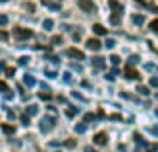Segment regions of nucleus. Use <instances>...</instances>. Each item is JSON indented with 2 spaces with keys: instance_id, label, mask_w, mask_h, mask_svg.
<instances>
[{
  "instance_id": "obj_1",
  "label": "nucleus",
  "mask_w": 158,
  "mask_h": 152,
  "mask_svg": "<svg viewBox=\"0 0 158 152\" xmlns=\"http://www.w3.org/2000/svg\"><path fill=\"white\" fill-rule=\"evenodd\" d=\"M14 38H18V40H28V38H32L34 36V32L30 30V28H22V26H18V28H14Z\"/></svg>"
},
{
  "instance_id": "obj_2",
  "label": "nucleus",
  "mask_w": 158,
  "mask_h": 152,
  "mask_svg": "<svg viewBox=\"0 0 158 152\" xmlns=\"http://www.w3.org/2000/svg\"><path fill=\"white\" fill-rule=\"evenodd\" d=\"M78 6L84 12H88V14H94V12H96V4H94L92 0H78Z\"/></svg>"
},
{
  "instance_id": "obj_3",
  "label": "nucleus",
  "mask_w": 158,
  "mask_h": 152,
  "mask_svg": "<svg viewBox=\"0 0 158 152\" xmlns=\"http://www.w3.org/2000/svg\"><path fill=\"white\" fill-rule=\"evenodd\" d=\"M108 6L112 8V14H124V6L118 2V0H108Z\"/></svg>"
},
{
  "instance_id": "obj_4",
  "label": "nucleus",
  "mask_w": 158,
  "mask_h": 152,
  "mask_svg": "<svg viewBox=\"0 0 158 152\" xmlns=\"http://www.w3.org/2000/svg\"><path fill=\"white\" fill-rule=\"evenodd\" d=\"M52 126H54V118H50V116H44L42 120H40V130H42V132H48Z\"/></svg>"
},
{
  "instance_id": "obj_5",
  "label": "nucleus",
  "mask_w": 158,
  "mask_h": 152,
  "mask_svg": "<svg viewBox=\"0 0 158 152\" xmlns=\"http://www.w3.org/2000/svg\"><path fill=\"white\" fill-rule=\"evenodd\" d=\"M100 46H102V42L98 38H88V40H86V48H88V50H92V52L100 50Z\"/></svg>"
},
{
  "instance_id": "obj_6",
  "label": "nucleus",
  "mask_w": 158,
  "mask_h": 152,
  "mask_svg": "<svg viewBox=\"0 0 158 152\" xmlns=\"http://www.w3.org/2000/svg\"><path fill=\"white\" fill-rule=\"evenodd\" d=\"M66 54L70 56V58H76V60H84V52L78 50V48H68L66 50Z\"/></svg>"
},
{
  "instance_id": "obj_7",
  "label": "nucleus",
  "mask_w": 158,
  "mask_h": 152,
  "mask_svg": "<svg viewBox=\"0 0 158 152\" xmlns=\"http://www.w3.org/2000/svg\"><path fill=\"white\" fill-rule=\"evenodd\" d=\"M124 76L130 78V80H136V78H140V74H138V72H136L132 66H126V68H124Z\"/></svg>"
},
{
  "instance_id": "obj_8",
  "label": "nucleus",
  "mask_w": 158,
  "mask_h": 152,
  "mask_svg": "<svg viewBox=\"0 0 158 152\" xmlns=\"http://www.w3.org/2000/svg\"><path fill=\"white\" fill-rule=\"evenodd\" d=\"M92 66L96 68V70H102V68L106 66V62H104V58H100V56H94L92 58Z\"/></svg>"
},
{
  "instance_id": "obj_9",
  "label": "nucleus",
  "mask_w": 158,
  "mask_h": 152,
  "mask_svg": "<svg viewBox=\"0 0 158 152\" xmlns=\"http://www.w3.org/2000/svg\"><path fill=\"white\" fill-rule=\"evenodd\" d=\"M92 30H94V34H98V36H104V34H108V30L104 26H102V24H94L92 26Z\"/></svg>"
},
{
  "instance_id": "obj_10",
  "label": "nucleus",
  "mask_w": 158,
  "mask_h": 152,
  "mask_svg": "<svg viewBox=\"0 0 158 152\" xmlns=\"http://www.w3.org/2000/svg\"><path fill=\"white\" fill-rule=\"evenodd\" d=\"M106 138H108V136H106L104 132H98L96 136H94V142H96V144H100V146H102V144H106Z\"/></svg>"
},
{
  "instance_id": "obj_11",
  "label": "nucleus",
  "mask_w": 158,
  "mask_h": 152,
  "mask_svg": "<svg viewBox=\"0 0 158 152\" xmlns=\"http://www.w3.org/2000/svg\"><path fill=\"white\" fill-rule=\"evenodd\" d=\"M42 2L46 4L50 10H60V4H58V2H52V0H42Z\"/></svg>"
},
{
  "instance_id": "obj_12",
  "label": "nucleus",
  "mask_w": 158,
  "mask_h": 152,
  "mask_svg": "<svg viewBox=\"0 0 158 152\" xmlns=\"http://www.w3.org/2000/svg\"><path fill=\"white\" fill-rule=\"evenodd\" d=\"M24 84H26V86H34L36 84L34 76H32V74H24Z\"/></svg>"
},
{
  "instance_id": "obj_13",
  "label": "nucleus",
  "mask_w": 158,
  "mask_h": 152,
  "mask_svg": "<svg viewBox=\"0 0 158 152\" xmlns=\"http://www.w3.org/2000/svg\"><path fill=\"white\" fill-rule=\"evenodd\" d=\"M36 112H38V106H36V104H30V106L26 108V114H28V116H34Z\"/></svg>"
},
{
  "instance_id": "obj_14",
  "label": "nucleus",
  "mask_w": 158,
  "mask_h": 152,
  "mask_svg": "<svg viewBox=\"0 0 158 152\" xmlns=\"http://www.w3.org/2000/svg\"><path fill=\"white\" fill-rule=\"evenodd\" d=\"M42 26H44V30H52V28H54V20L46 18V20H44V22H42Z\"/></svg>"
},
{
  "instance_id": "obj_15",
  "label": "nucleus",
  "mask_w": 158,
  "mask_h": 152,
  "mask_svg": "<svg viewBox=\"0 0 158 152\" xmlns=\"http://www.w3.org/2000/svg\"><path fill=\"white\" fill-rule=\"evenodd\" d=\"M132 20H134V24H140V26L144 24V16L142 14H134V16H132Z\"/></svg>"
},
{
  "instance_id": "obj_16",
  "label": "nucleus",
  "mask_w": 158,
  "mask_h": 152,
  "mask_svg": "<svg viewBox=\"0 0 158 152\" xmlns=\"http://www.w3.org/2000/svg\"><path fill=\"white\" fill-rule=\"evenodd\" d=\"M2 130H4V132H6V134H14V126H12V124H2Z\"/></svg>"
},
{
  "instance_id": "obj_17",
  "label": "nucleus",
  "mask_w": 158,
  "mask_h": 152,
  "mask_svg": "<svg viewBox=\"0 0 158 152\" xmlns=\"http://www.w3.org/2000/svg\"><path fill=\"white\" fill-rule=\"evenodd\" d=\"M22 6H24V8H26V10H28V12H34V10H36V6H34V4H32V2H24V4H22Z\"/></svg>"
},
{
  "instance_id": "obj_18",
  "label": "nucleus",
  "mask_w": 158,
  "mask_h": 152,
  "mask_svg": "<svg viewBox=\"0 0 158 152\" xmlns=\"http://www.w3.org/2000/svg\"><path fill=\"white\" fill-rule=\"evenodd\" d=\"M104 46H106V48H114V46H116V40H114V38H108L106 42H104Z\"/></svg>"
},
{
  "instance_id": "obj_19",
  "label": "nucleus",
  "mask_w": 158,
  "mask_h": 152,
  "mask_svg": "<svg viewBox=\"0 0 158 152\" xmlns=\"http://www.w3.org/2000/svg\"><path fill=\"white\" fill-rule=\"evenodd\" d=\"M20 122H22L24 126H28V122H30V116H28V114H22V116H20Z\"/></svg>"
},
{
  "instance_id": "obj_20",
  "label": "nucleus",
  "mask_w": 158,
  "mask_h": 152,
  "mask_svg": "<svg viewBox=\"0 0 158 152\" xmlns=\"http://www.w3.org/2000/svg\"><path fill=\"white\" fill-rule=\"evenodd\" d=\"M62 80H64L66 84H70V82H72V74H70V72H64V76H62Z\"/></svg>"
},
{
  "instance_id": "obj_21",
  "label": "nucleus",
  "mask_w": 158,
  "mask_h": 152,
  "mask_svg": "<svg viewBox=\"0 0 158 152\" xmlns=\"http://www.w3.org/2000/svg\"><path fill=\"white\" fill-rule=\"evenodd\" d=\"M110 22L114 24V26H116V24H120V16H118V14H112V16H110Z\"/></svg>"
},
{
  "instance_id": "obj_22",
  "label": "nucleus",
  "mask_w": 158,
  "mask_h": 152,
  "mask_svg": "<svg viewBox=\"0 0 158 152\" xmlns=\"http://www.w3.org/2000/svg\"><path fill=\"white\" fill-rule=\"evenodd\" d=\"M28 62H30V58H28V56H22V58L18 60V64H20V66H26Z\"/></svg>"
},
{
  "instance_id": "obj_23",
  "label": "nucleus",
  "mask_w": 158,
  "mask_h": 152,
  "mask_svg": "<svg viewBox=\"0 0 158 152\" xmlns=\"http://www.w3.org/2000/svg\"><path fill=\"white\" fill-rule=\"evenodd\" d=\"M138 92L142 94V96H146V94H150V90H148L146 86H138Z\"/></svg>"
},
{
  "instance_id": "obj_24",
  "label": "nucleus",
  "mask_w": 158,
  "mask_h": 152,
  "mask_svg": "<svg viewBox=\"0 0 158 152\" xmlns=\"http://www.w3.org/2000/svg\"><path fill=\"white\" fill-rule=\"evenodd\" d=\"M8 24V16L6 14H0V26H6Z\"/></svg>"
},
{
  "instance_id": "obj_25",
  "label": "nucleus",
  "mask_w": 158,
  "mask_h": 152,
  "mask_svg": "<svg viewBox=\"0 0 158 152\" xmlns=\"http://www.w3.org/2000/svg\"><path fill=\"white\" fill-rule=\"evenodd\" d=\"M76 112H78V108H74V106H68V110H66V114H68V116H74Z\"/></svg>"
},
{
  "instance_id": "obj_26",
  "label": "nucleus",
  "mask_w": 158,
  "mask_h": 152,
  "mask_svg": "<svg viewBox=\"0 0 158 152\" xmlns=\"http://www.w3.org/2000/svg\"><path fill=\"white\" fill-rule=\"evenodd\" d=\"M110 62L114 64V66H118V64H120V58H118L116 54H112V56H110Z\"/></svg>"
},
{
  "instance_id": "obj_27",
  "label": "nucleus",
  "mask_w": 158,
  "mask_h": 152,
  "mask_svg": "<svg viewBox=\"0 0 158 152\" xmlns=\"http://www.w3.org/2000/svg\"><path fill=\"white\" fill-rule=\"evenodd\" d=\"M150 30L152 32H158V20H152V22H150Z\"/></svg>"
},
{
  "instance_id": "obj_28",
  "label": "nucleus",
  "mask_w": 158,
  "mask_h": 152,
  "mask_svg": "<svg viewBox=\"0 0 158 152\" xmlns=\"http://www.w3.org/2000/svg\"><path fill=\"white\" fill-rule=\"evenodd\" d=\"M72 38H74V40H80V38H82V30H76V32H72Z\"/></svg>"
},
{
  "instance_id": "obj_29",
  "label": "nucleus",
  "mask_w": 158,
  "mask_h": 152,
  "mask_svg": "<svg viewBox=\"0 0 158 152\" xmlns=\"http://www.w3.org/2000/svg\"><path fill=\"white\" fill-rule=\"evenodd\" d=\"M2 94H4V98H6V100H10V98H14V94L10 92V88H8L6 92H2Z\"/></svg>"
},
{
  "instance_id": "obj_30",
  "label": "nucleus",
  "mask_w": 158,
  "mask_h": 152,
  "mask_svg": "<svg viewBox=\"0 0 158 152\" xmlns=\"http://www.w3.org/2000/svg\"><path fill=\"white\" fill-rule=\"evenodd\" d=\"M150 86H156V88H158V76H152L150 78Z\"/></svg>"
},
{
  "instance_id": "obj_31",
  "label": "nucleus",
  "mask_w": 158,
  "mask_h": 152,
  "mask_svg": "<svg viewBox=\"0 0 158 152\" xmlns=\"http://www.w3.org/2000/svg\"><path fill=\"white\" fill-rule=\"evenodd\" d=\"M136 62H138V56L132 54V56H130V60H128V64H136Z\"/></svg>"
},
{
  "instance_id": "obj_32",
  "label": "nucleus",
  "mask_w": 158,
  "mask_h": 152,
  "mask_svg": "<svg viewBox=\"0 0 158 152\" xmlns=\"http://www.w3.org/2000/svg\"><path fill=\"white\" fill-rule=\"evenodd\" d=\"M52 44H62V36H54V38H52Z\"/></svg>"
},
{
  "instance_id": "obj_33",
  "label": "nucleus",
  "mask_w": 158,
  "mask_h": 152,
  "mask_svg": "<svg viewBox=\"0 0 158 152\" xmlns=\"http://www.w3.org/2000/svg\"><path fill=\"white\" fill-rule=\"evenodd\" d=\"M40 98H44V100H48V98H50V92H48V90H46V92H40Z\"/></svg>"
},
{
  "instance_id": "obj_34",
  "label": "nucleus",
  "mask_w": 158,
  "mask_h": 152,
  "mask_svg": "<svg viewBox=\"0 0 158 152\" xmlns=\"http://www.w3.org/2000/svg\"><path fill=\"white\" fill-rule=\"evenodd\" d=\"M84 130H86V124H78L76 126V132H84Z\"/></svg>"
},
{
  "instance_id": "obj_35",
  "label": "nucleus",
  "mask_w": 158,
  "mask_h": 152,
  "mask_svg": "<svg viewBox=\"0 0 158 152\" xmlns=\"http://www.w3.org/2000/svg\"><path fill=\"white\" fill-rule=\"evenodd\" d=\"M4 70H6V74H8V76H14V68L8 66V68H4Z\"/></svg>"
},
{
  "instance_id": "obj_36",
  "label": "nucleus",
  "mask_w": 158,
  "mask_h": 152,
  "mask_svg": "<svg viewBox=\"0 0 158 152\" xmlns=\"http://www.w3.org/2000/svg\"><path fill=\"white\" fill-rule=\"evenodd\" d=\"M0 90H2V92H6V90H8V84H6V82H0Z\"/></svg>"
},
{
  "instance_id": "obj_37",
  "label": "nucleus",
  "mask_w": 158,
  "mask_h": 152,
  "mask_svg": "<svg viewBox=\"0 0 158 152\" xmlns=\"http://www.w3.org/2000/svg\"><path fill=\"white\" fill-rule=\"evenodd\" d=\"M46 76L48 78H54V76H56V72H54V70H46Z\"/></svg>"
},
{
  "instance_id": "obj_38",
  "label": "nucleus",
  "mask_w": 158,
  "mask_h": 152,
  "mask_svg": "<svg viewBox=\"0 0 158 152\" xmlns=\"http://www.w3.org/2000/svg\"><path fill=\"white\" fill-rule=\"evenodd\" d=\"M72 70H76V72H80V70H82V66H80V64H72Z\"/></svg>"
},
{
  "instance_id": "obj_39",
  "label": "nucleus",
  "mask_w": 158,
  "mask_h": 152,
  "mask_svg": "<svg viewBox=\"0 0 158 152\" xmlns=\"http://www.w3.org/2000/svg\"><path fill=\"white\" fill-rule=\"evenodd\" d=\"M72 96L78 98V100H84V96H82V94H78V92H72Z\"/></svg>"
},
{
  "instance_id": "obj_40",
  "label": "nucleus",
  "mask_w": 158,
  "mask_h": 152,
  "mask_svg": "<svg viewBox=\"0 0 158 152\" xmlns=\"http://www.w3.org/2000/svg\"><path fill=\"white\" fill-rule=\"evenodd\" d=\"M84 120H86V122H90V120H94V114H86V116H84Z\"/></svg>"
},
{
  "instance_id": "obj_41",
  "label": "nucleus",
  "mask_w": 158,
  "mask_h": 152,
  "mask_svg": "<svg viewBox=\"0 0 158 152\" xmlns=\"http://www.w3.org/2000/svg\"><path fill=\"white\" fill-rule=\"evenodd\" d=\"M0 2H8V0H0Z\"/></svg>"
}]
</instances>
